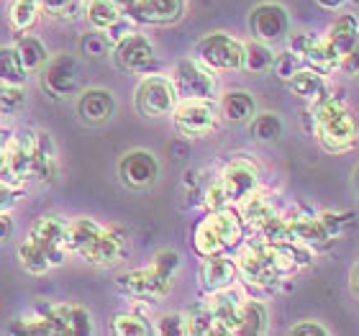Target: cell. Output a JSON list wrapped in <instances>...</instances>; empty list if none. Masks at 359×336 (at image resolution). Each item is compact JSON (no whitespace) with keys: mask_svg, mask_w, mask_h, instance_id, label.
Instances as JSON below:
<instances>
[{"mask_svg":"<svg viewBox=\"0 0 359 336\" xmlns=\"http://www.w3.org/2000/svg\"><path fill=\"white\" fill-rule=\"evenodd\" d=\"M80 257L93 267H113V264L123 262V257H126V236L118 229L100 226V231L93 236V241L85 247V252Z\"/></svg>","mask_w":359,"mask_h":336,"instance_id":"obj_15","label":"cell"},{"mask_svg":"<svg viewBox=\"0 0 359 336\" xmlns=\"http://www.w3.org/2000/svg\"><path fill=\"white\" fill-rule=\"evenodd\" d=\"M154 334L162 336H185V314H165L157 318V326H154Z\"/></svg>","mask_w":359,"mask_h":336,"instance_id":"obj_42","label":"cell"},{"mask_svg":"<svg viewBox=\"0 0 359 336\" xmlns=\"http://www.w3.org/2000/svg\"><path fill=\"white\" fill-rule=\"evenodd\" d=\"M83 11L90 29H97V31H108L123 15L121 8L116 6V0H85Z\"/></svg>","mask_w":359,"mask_h":336,"instance_id":"obj_29","label":"cell"},{"mask_svg":"<svg viewBox=\"0 0 359 336\" xmlns=\"http://www.w3.org/2000/svg\"><path fill=\"white\" fill-rule=\"evenodd\" d=\"M272 62H275V52H272V46L269 44H262V41H247L244 44V72L249 75H264L272 69Z\"/></svg>","mask_w":359,"mask_h":336,"instance_id":"obj_30","label":"cell"},{"mask_svg":"<svg viewBox=\"0 0 359 336\" xmlns=\"http://www.w3.org/2000/svg\"><path fill=\"white\" fill-rule=\"evenodd\" d=\"M318 218H321L323 229L329 231L331 239H337L339 234L352 224V216H349V213H331V210H326V213H318Z\"/></svg>","mask_w":359,"mask_h":336,"instance_id":"obj_43","label":"cell"},{"mask_svg":"<svg viewBox=\"0 0 359 336\" xmlns=\"http://www.w3.org/2000/svg\"><path fill=\"white\" fill-rule=\"evenodd\" d=\"M69 6H72V0H41V13L65 15Z\"/></svg>","mask_w":359,"mask_h":336,"instance_id":"obj_49","label":"cell"},{"mask_svg":"<svg viewBox=\"0 0 359 336\" xmlns=\"http://www.w3.org/2000/svg\"><path fill=\"white\" fill-rule=\"evenodd\" d=\"M172 80L177 98H210L216 100L218 95V80L208 65H203L198 57L180 60L172 67Z\"/></svg>","mask_w":359,"mask_h":336,"instance_id":"obj_7","label":"cell"},{"mask_svg":"<svg viewBox=\"0 0 359 336\" xmlns=\"http://www.w3.org/2000/svg\"><path fill=\"white\" fill-rule=\"evenodd\" d=\"M218 111H221V119L229 123H249L257 113V100L247 90H229L218 100Z\"/></svg>","mask_w":359,"mask_h":336,"instance_id":"obj_25","label":"cell"},{"mask_svg":"<svg viewBox=\"0 0 359 336\" xmlns=\"http://www.w3.org/2000/svg\"><path fill=\"white\" fill-rule=\"evenodd\" d=\"M300 60H303L306 67L318 69L323 75H334L339 69V65H341V54H339V49L326 36L323 39L313 36V41L306 46V52L300 54Z\"/></svg>","mask_w":359,"mask_h":336,"instance_id":"obj_24","label":"cell"},{"mask_svg":"<svg viewBox=\"0 0 359 336\" xmlns=\"http://www.w3.org/2000/svg\"><path fill=\"white\" fill-rule=\"evenodd\" d=\"M303 67V60H300V54H295V52H280V54H275V62H272V72H275L280 80H290L298 69Z\"/></svg>","mask_w":359,"mask_h":336,"instance_id":"obj_41","label":"cell"},{"mask_svg":"<svg viewBox=\"0 0 359 336\" xmlns=\"http://www.w3.org/2000/svg\"><path fill=\"white\" fill-rule=\"evenodd\" d=\"M118 177L131 190H147L157 182L159 162L149 149H131L118 162Z\"/></svg>","mask_w":359,"mask_h":336,"instance_id":"obj_14","label":"cell"},{"mask_svg":"<svg viewBox=\"0 0 359 336\" xmlns=\"http://www.w3.org/2000/svg\"><path fill=\"white\" fill-rule=\"evenodd\" d=\"M249 31L252 39L262 44L275 46L287 39L290 34V13L280 3H259L249 13Z\"/></svg>","mask_w":359,"mask_h":336,"instance_id":"obj_11","label":"cell"},{"mask_svg":"<svg viewBox=\"0 0 359 336\" xmlns=\"http://www.w3.org/2000/svg\"><path fill=\"white\" fill-rule=\"evenodd\" d=\"M100 231V224L93 221L88 216H80V218H72L67 224V252H75V254H83L85 247H88L93 236Z\"/></svg>","mask_w":359,"mask_h":336,"instance_id":"obj_32","label":"cell"},{"mask_svg":"<svg viewBox=\"0 0 359 336\" xmlns=\"http://www.w3.org/2000/svg\"><path fill=\"white\" fill-rule=\"evenodd\" d=\"M318 3V8H323V11H339L341 6H346V0H316Z\"/></svg>","mask_w":359,"mask_h":336,"instance_id":"obj_52","label":"cell"},{"mask_svg":"<svg viewBox=\"0 0 359 336\" xmlns=\"http://www.w3.org/2000/svg\"><path fill=\"white\" fill-rule=\"evenodd\" d=\"M287 88H290L292 95H298L300 100H306L308 105H318L334 95L329 75H323V72H318V69L306 67V65L287 80Z\"/></svg>","mask_w":359,"mask_h":336,"instance_id":"obj_19","label":"cell"},{"mask_svg":"<svg viewBox=\"0 0 359 336\" xmlns=\"http://www.w3.org/2000/svg\"><path fill=\"white\" fill-rule=\"evenodd\" d=\"M244 239V224H241L239 210L231 206L218 210H208V216L195 226L193 231V249L201 257L210 254H229L236 249Z\"/></svg>","mask_w":359,"mask_h":336,"instance_id":"obj_2","label":"cell"},{"mask_svg":"<svg viewBox=\"0 0 359 336\" xmlns=\"http://www.w3.org/2000/svg\"><path fill=\"white\" fill-rule=\"evenodd\" d=\"M352 3H357V6H359V0H352Z\"/></svg>","mask_w":359,"mask_h":336,"instance_id":"obj_55","label":"cell"},{"mask_svg":"<svg viewBox=\"0 0 359 336\" xmlns=\"http://www.w3.org/2000/svg\"><path fill=\"white\" fill-rule=\"evenodd\" d=\"M26 108V85H0V119H15Z\"/></svg>","mask_w":359,"mask_h":336,"instance_id":"obj_37","label":"cell"},{"mask_svg":"<svg viewBox=\"0 0 359 336\" xmlns=\"http://www.w3.org/2000/svg\"><path fill=\"white\" fill-rule=\"evenodd\" d=\"M46 314L52 318L57 334L69 336H88L93 334V318H90L88 308L77 306V303H60V306H49Z\"/></svg>","mask_w":359,"mask_h":336,"instance_id":"obj_21","label":"cell"},{"mask_svg":"<svg viewBox=\"0 0 359 336\" xmlns=\"http://www.w3.org/2000/svg\"><path fill=\"white\" fill-rule=\"evenodd\" d=\"M287 231H290L292 241H298V244H303V247H308V249H321L334 241L329 236V231L323 229L321 218L311 216V213H308V216L287 218Z\"/></svg>","mask_w":359,"mask_h":336,"instance_id":"obj_22","label":"cell"},{"mask_svg":"<svg viewBox=\"0 0 359 336\" xmlns=\"http://www.w3.org/2000/svg\"><path fill=\"white\" fill-rule=\"evenodd\" d=\"M113 65L128 75H149L157 67V54L149 36H144L139 31H131L123 39H118L111 49Z\"/></svg>","mask_w":359,"mask_h":336,"instance_id":"obj_8","label":"cell"},{"mask_svg":"<svg viewBox=\"0 0 359 336\" xmlns=\"http://www.w3.org/2000/svg\"><path fill=\"white\" fill-rule=\"evenodd\" d=\"M203 206H205V210H218V208H226V206H229L224 190H221V185H218L216 180L210 182L205 195H203Z\"/></svg>","mask_w":359,"mask_h":336,"instance_id":"obj_45","label":"cell"},{"mask_svg":"<svg viewBox=\"0 0 359 336\" xmlns=\"http://www.w3.org/2000/svg\"><path fill=\"white\" fill-rule=\"evenodd\" d=\"M113 49V41L108 39L105 31L90 29L88 34L80 36V54L88 60H97V57H108Z\"/></svg>","mask_w":359,"mask_h":336,"instance_id":"obj_39","label":"cell"},{"mask_svg":"<svg viewBox=\"0 0 359 336\" xmlns=\"http://www.w3.org/2000/svg\"><path fill=\"white\" fill-rule=\"evenodd\" d=\"M239 216H241V224L249 226L252 231H257V229H262V226L267 224L269 218L277 216V210L267 195L257 187L255 193L247 195V198L239 203Z\"/></svg>","mask_w":359,"mask_h":336,"instance_id":"obj_26","label":"cell"},{"mask_svg":"<svg viewBox=\"0 0 359 336\" xmlns=\"http://www.w3.org/2000/svg\"><path fill=\"white\" fill-rule=\"evenodd\" d=\"M187 11V0H136L131 18L144 26H172Z\"/></svg>","mask_w":359,"mask_h":336,"instance_id":"obj_18","label":"cell"},{"mask_svg":"<svg viewBox=\"0 0 359 336\" xmlns=\"http://www.w3.org/2000/svg\"><path fill=\"white\" fill-rule=\"evenodd\" d=\"M31 180V165H29V149L23 136H8L6 149H3V162H0V182L21 190Z\"/></svg>","mask_w":359,"mask_h":336,"instance_id":"obj_16","label":"cell"},{"mask_svg":"<svg viewBox=\"0 0 359 336\" xmlns=\"http://www.w3.org/2000/svg\"><path fill=\"white\" fill-rule=\"evenodd\" d=\"M313 108V136L329 154H346L359 144L357 116L349 111V105L331 95Z\"/></svg>","mask_w":359,"mask_h":336,"instance_id":"obj_1","label":"cell"},{"mask_svg":"<svg viewBox=\"0 0 359 336\" xmlns=\"http://www.w3.org/2000/svg\"><path fill=\"white\" fill-rule=\"evenodd\" d=\"M13 46H15V52H18V57H21L23 67H26L29 75L31 72H41L44 65L49 62V49H46V44L39 36L29 34V31L21 34Z\"/></svg>","mask_w":359,"mask_h":336,"instance_id":"obj_27","label":"cell"},{"mask_svg":"<svg viewBox=\"0 0 359 336\" xmlns=\"http://www.w3.org/2000/svg\"><path fill=\"white\" fill-rule=\"evenodd\" d=\"M349 288H352V293L359 298V260L352 264V269H349Z\"/></svg>","mask_w":359,"mask_h":336,"instance_id":"obj_51","label":"cell"},{"mask_svg":"<svg viewBox=\"0 0 359 336\" xmlns=\"http://www.w3.org/2000/svg\"><path fill=\"white\" fill-rule=\"evenodd\" d=\"M111 329L116 336H149L154 334V326L142 314H118L113 316Z\"/></svg>","mask_w":359,"mask_h":336,"instance_id":"obj_36","label":"cell"},{"mask_svg":"<svg viewBox=\"0 0 359 336\" xmlns=\"http://www.w3.org/2000/svg\"><path fill=\"white\" fill-rule=\"evenodd\" d=\"M67 218L60 213L39 216L29 229V239L46 254L52 267H60L67 260Z\"/></svg>","mask_w":359,"mask_h":336,"instance_id":"obj_9","label":"cell"},{"mask_svg":"<svg viewBox=\"0 0 359 336\" xmlns=\"http://www.w3.org/2000/svg\"><path fill=\"white\" fill-rule=\"evenodd\" d=\"M352 180H354V187H357V195H359V165L354 167V172H352Z\"/></svg>","mask_w":359,"mask_h":336,"instance_id":"obj_53","label":"cell"},{"mask_svg":"<svg viewBox=\"0 0 359 336\" xmlns=\"http://www.w3.org/2000/svg\"><path fill=\"white\" fill-rule=\"evenodd\" d=\"M113 111H116V100H113L111 90L85 88L77 95V116L90 126H100L105 121H111Z\"/></svg>","mask_w":359,"mask_h":336,"instance_id":"obj_20","label":"cell"},{"mask_svg":"<svg viewBox=\"0 0 359 336\" xmlns=\"http://www.w3.org/2000/svg\"><path fill=\"white\" fill-rule=\"evenodd\" d=\"M151 264H157L165 275L175 277L180 272V267H182V260H180V252H175V249H162V252L154 254V262Z\"/></svg>","mask_w":359,"mask_h":336,"instance_id":"obj_44","label":"cell"},{"mask_svg":"<svg viewBox=\"0 0 359 336\" xmlns=\"http://www.w3.org/2000/svg\"><path fill=\"white\" fill-rule=\"evenodd\" d=\"M41 88L54 100H69L85 90V69L75 54H54L41 69Z\"/></svg>","mask_w":359,"mask_h":336,"instance_id":"obj_4","label":"cell"},{"mask_svg":"<svg viewBox=\"0 0 359 336\" xmlns=\"http://www.w3.org/2000/svg\"><path fill=\"white\" fill-rule=\"evenodd\" d=\"M269 326V314L267 306L255 298H244L236 314V323H233V336H259L264 334Z\"/></svg>","mask_w":359,"mask_h":336,"instance_id":"obj_23","label":"cell"},{"mask_svg":"<svg viewBox=\"0 0 359 336\" xmlns=\"http://www.w3.org/2000/svg\"><path fill=\"white\" fill-rule=\"evenodd\" d=\"M339 72H344L346 77H354V80H359V41L344 54V57H341Z\"/></svg>","mask_w":359,"mask_h":336,"instance_id":"obj_46","label":"cell"},{"mask_svg":"<svg viewBox=\"0 0 359 336\" xmlns=\"http://www.w3.org/2000/svg\"><path fill=\"white\" fill-rule=\"evenodd\" d=\"M41 15V0H13L11 3V13H8V21H11V29L18 31V34H26V31L34 29V23L39 21Z\"/></svg>","mask_w":359,"mask_h":336,"instance_id":"obj_33","label":"cell"},{"mask_svg":"<svg viewBox=\"0 0 359 336\" xmlns=\"http://www.w3.org/2000/svg\"><path fill=\"white\" fill-rule=\"evenodd\" d=\"M185 326H187V334H193V336L213 334V316H210L205 300H203V303H195L193 308H187Z\"/></svg>","mask_w":359,"mask_h":336,"instance_id":"obj_40","label":"cell"},{"mask_svg":"<svg viewBox=\"0 0 359 336\" xmlns=\"http://www.w3.org/2000/svg\"><path fill=\"white\" fill-rule=\"evenodd\" d=\"M175 131L185 139H205L221 123L218 103L210 98H180L175 111L170 113Z\"/></svg>","mask_w":359,"mask_h":336,"instance_id":"obj_3","label":"cell"},{"mask_svg":"<svg viewBox=\"0 0 359 336\" xmlns=\"http://www.w3.org/2000/svg\"><path fill=\"white\" fill-rule=\"evenodd\" d=\"M326 39H329L331 44L339 49V54L344 57V54L359 41V18L354 13H341L337 21L329 26Z\"/></svg>","mask_w":359,"mask_h":336,"instance_id":"obj_28","label":"cell"},{"mask_svg":"<svg viewBox=\"0 0 359 336\" xmlns=\"http://www.w3.org/2000/svg\"><path fill=\"white\" fill-rule=\"evenodd\" d=\"M15 257H18V264H21L29 275H46L52 269V262L46 260V254L34 244V241L26 236V239L18 244L15 249Z\"/></svg>","mask_w":359,"mask_h":336,"instance_id":"obj_35","label":"cell"},{"mask_svg":"<svg viewBox=\"0 0 359 336\" xmlns=\"http://www.w3.org/2000/svg\"><path fill=\"white\" fill-rule=\"evenodd\" d=\"M3 149H6V139H0V162H3Z\"/></svg>","mask_w":359,"mask_h":336,"instance_id":"obj_54","label":"cell"},{"mask_svg":"<svg viewBox=\"0 0 359 336\" xmlns=\"http://www.w3.org/2000/svg\"><path fill=\"white\" fill-rule=\"evenodd\" d=\"M172 283H175V277L165 275L157 264L123 272V275L116 280L121 293H126V295L139 298V300H162L167 293L172 290Z\"/></svg>","mask_w":359,"mask_h":336,"instance_id":"obj_12","label":"cell"},{"mask_svg":"<svg viewBox=\"0 0 359 336\" xmlns=\"http://www.w3.org/2000/svg\"><path fill=\"white\" fill-rule=\"evenodd\" d=\"M11 331H18V334H44V336H54L57 334V329H54L52 318H49V314L44 311H36V314H29L23 316V318H18V321L11 326Z\"/></svg>","mask_w":359,"mask_h":336,"instance_id":"obj_38","label":"cell"},{"mask_svg":"<svg viewBox=\"0 0 359 336\" xmlns=\"http://www.w3.org/2000/svg\"><path fill=\"white\" fill-rule=\"evenodd\" d=\"M13 234V221L8 218V213H0V241H8Z\"/></svg>","mask_w":359,"mask_h":336,"instance_id":"obj_50","label":"cell"},{"mask_svg":"<svg viewBox=\"0 0 359 336\" xmlns=\"http://www.w3.org/2000/svg\"><path fill=\"white\" fill-rule=\"evenodd\" d=\"M216 182L224 190L226 203L239 206L247 195H252L259 187V167L255 162H249V159H233L221 170Z\"/></svg>","mask_w":359,"mask_h":336,"instance_id":"obj_13","label":"cell"},{"mask_svg":"<svg viewBox=\"0 0 359 336\" xmlns=\"http://www.w3.org/2000/svg\"><path fill=\"white\" fill-rule=\"evenodd\" d=\"M198 280H201V288L205 295L231 288V285H236V280H239L236 260H231L229 254H210V257H203Z\"/></svg>","mask_w":359,"mask_h":336,"instance_id":"obj_17","label":"cell"},{"mask_svg":"<svg viewBox=\"0 0 359 336\" xmlns=\"http://www.w3.org/2000/svg\"><path fill=\"white\" fill-rule=\"evenodd\" d=\"M195 57L213 72H236L244 67V41L226 31H213L195 44Z\"/></svg>","mask_w":359,"mask_h":336,"instance_id":"obj_5","label":"cell"},{"mask_svg":"<svg viewBox=\"0 0 359 336\" xmlns=\"http://www.w3.org/2000/svg\"><path fill=\"white\" fill-rule=\"evenodd\" d=\"M177 100V90L167 75H147L134 90V108L144 119H167Z\"/></svg>","mask_w":359,"mask_h":336,"instance_id":"obj_6","label":"cell"},{"mask_svg":"<svg viewBox=\"0 0 359 336\" xmlns=\"http://www.w3.org/2000/svg\"><path fill=\"white\" fill-rule=\"evenodd\" d=\"M290 334L292 336H329L331 331L323 326V323H318V321H298L295 326L290 329Z\"/></svg>","mask_w":359,"mask_h":336,"instance_id":"obj_47","label":"cell"},{"mask_svg":"<svg viewBox=\"0 0 359 336\" xmlns=\"http://www.w3.org/2000/svg\"><path fill=\"white\" fill-rule=\"evenodd\" d=\"M23 142H26V149H29L31 180H39L44 185L54 182L57 175H60V152H57V144L49 136V131L29 128L23 134Z\"/></svg>","mask_w":359,"mask_h":336,"instance_id":"obj_10","label":"cell"},{"mask_svg":"<svg viewBox=\"0 0 359 336\" xmlns=\"http://www.w3.org/2000/svg\"><path fill=\"white\" fill-rule=\"evenodd\" d=\"M249 134L255 142H277L280 136H283V119L272 111H262V113H255L252 121H249Z\"/></svg>","mask_w":359,"mask_h":336,"instance_id":"obj_31","label":"cell"},{"mask_svg":"<svg viewBox=\"0 0 359 336\" xmlns=\"http://www.w3.org/2000/svg\"><path fill=\"white\" fill-rule=\"evenodd\" d=\"M29 72L15 46H0V85H26Z\"/></svg>","mask_w":359,"mask_h":336,"instance_id":"obj_34","label":"cell"},{"mask_svg":"<svg viewBox=\"0 0 359 336\" xmlns=\"http://www.w3.org/2000/svg\"><path fill=\"white\" fill-rule=\"evenodd\" d=\"M18 193H21V190H15V187L0 182V213H8V210L13 208L15 203H18Z\"/></svg>","mask_w":359,"mask_h":336,"instance_id":"obj_48","label":"cell"}]
</instances>
